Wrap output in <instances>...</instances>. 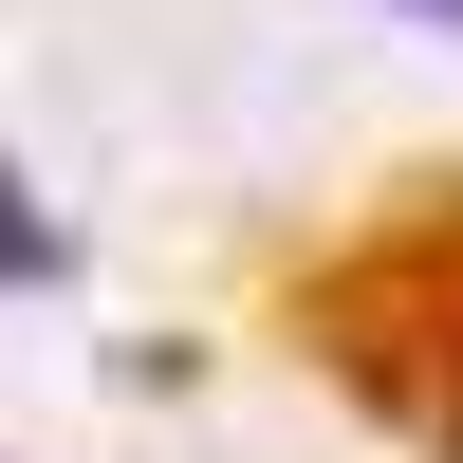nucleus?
Wrapping results in <instances>:
<instances>
[{"instance_id":"f257e3e1","label":"nucleus","mask_w":463,"mask_h":463,"mask_svg":"<svg viewBox=\"0 0 463 463\" xmlns=\"http://www.w3.org/2000/svg\"><path fill=\"white\" fill-rule=\"evenodd\" d=\"M390 19H427V37H463V0H390Z\"/></svg>"}]
</instances>
